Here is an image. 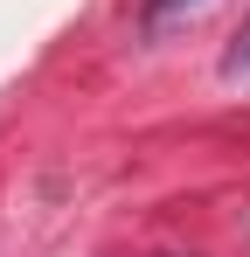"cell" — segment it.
Instances as JSON below:
<instances>
[{
	"label": "cell",
	"mask_w": 250,
	"mask_h": 257,
	"mask_svg": "<svg viewBox=\"0 0 250 257\" xmlns=\"http://www.w3.org/2000/svg\"><path fill=\"white\" fill-rule=\"evenodd\" d=\"M222 77L250 90V14L236 21V35H229V49H222Z\"/></svg>",
	"instance_id": "6da1fadb"
},
{
	"label": "cell",
	"mask_w": 250,
	"mask_h": 257,
	"mask_svg": "<svg viewBox=\"0 0 250 257\" xmlns=\"http://www.w3.org/2000/svg\"><path fill=\"white\" fill-rule=\"evenodd\" d=\"M181 7H195V0H146V21H167V14H181Z\"/></svg>",
	"instance_id": "7a4b0ae2"
}]
</instances>
